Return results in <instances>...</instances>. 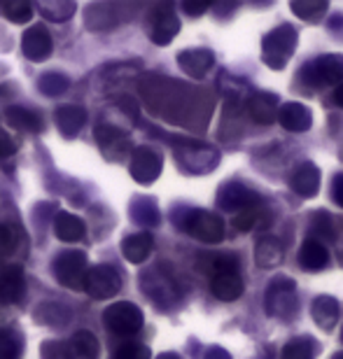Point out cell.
<instances>
[{
    "label": "cell",
    "instance_id": "obj_18",
    "mask_svg": "<svg viewBox=\"0 0 343 359\" xmlns=\"http://www.w3.org/2000/svg\"><path fill=\"white\" fill-rule=\"evenodd\" d=\"M290 187L302 198L318 196V191H320V168L316 166V163H311V161L302 163V166L295 170V175H292Z\"/></svg>",
    "mask_w": 343,
    "mask_h": 359
},
{
    "label": "cell",
    "instance_id": "obj_4",
    "mask_svg": "<svg viewBox=\"0 0 343 359\" xmlns=\"http://www.w3.org/2000/svg\"><path fill=\"white\" fill-rule=\"evenodd\" d=\"M87 273H89V262L82 250H66V252H61L56 257L54 276L63 287H68V290L84 292Z\"/></svg>",
    "mask_w": 343,
    "mask_h": 359
},
{
    "label": "cell",
    "instance_id": "obj_31",
    "mask_svg": "<svg viewBox=\"0 0 343 359\" xmlns=\"http://www.w3.org/2000/svg\"><path fill=\"white\" fill-rule=\"evenodd\" d=\"M7 119H10L12 126L21 128V131L38 133L42 128V119L38 114L31 110H24V107H10V110H7Z\"/></svg>",
    "mask_w": 343,
    "mask_h": 359
},
{
    "label": "cell",
    "instance_id": "obj_33",
    "mask_svg": "<svg viewBox=\"0 0 343 359\" xmlns=\"http://www.w3.org/2000/svg\"><path fill=\"white\" fill-rule=\"evenodd\" d=\"M38 12L45 17L47 21H56V24H61V21H68L73 17L75 12V3H42L38 5Z\"/></svg>",
    "mask_w": 343,
    "mask_h": 359
},
{
    "label": "cell",
    "instance_id": "obj_6",
    "mask_svg": "<svg viewBox=\"0 0 343 359\" xmlns=\"http://www.w3.org/2000/svg\"><path fill=\"white\" fill-rule=\"evenodd\" d=\"M105 329L117 336H133L142 329V311L131 301H117L103 313Z\"/></svg>",
    "mask_w": 343,
    "mask_h": 359
},
{
    "label": "cell",
    "instance_id": "obj_25",
    "mask_svg": "<svg viewBox=\"0 0 343 359\" xmlns=\"http://www.w3.org/2000/svg\"><path fill=\"white\" fill-rule=\"evenodd\" d=\"M337 222L330 212H316L311 217V226H309V238L313 241H320V243H334L337 241Z\"/></svg>",
    "mask_w": 343,
    "mask_h": 359
},
{
    "label": "cell",
    "instance_id": "obj_40",
    "mask_svg": "<svg viewBox=\"0 0 343 359\" xmlns=\"http://www.w3.org/2000/svg\"><path fill=\"white\" fill-rule=\"evenodd\" d=\"M332 201L337 205L343 208V173L334 175V182H332Z\"/></svg>",
    "mask_w": 343,
    "mask_h": 359
},
{
    "label": "cell",
    "instance_id": "obj_41",
    "mask_svg": "<svg viewBox=\"0 0 343 359\" xmlns=\"http://www.w3.org/2000/svg\"><path fill=\"white\" fill-rule=\"evenodd\" d=\"M206 10H210V3H184L182 5V12L191 14V17H199V14H203Z\"/></svg>",
    "mask_w": 343,
    "mask_h": 359
},
{
    "label": "cell",
    "instance_id": "obj_34",
    "mask_svg": "<svg viewBox=\"0 0 343 359\" xmlns=\"http://www.w3.org/2000/svg\"><path fill=\"white\" fill-rule=\"evenodd\" d=\"M0 12H3L12 24H26V21L33 17V5L19 3V0H14V3H0Z\"/></svg>",
    "mask_w": 343,
    "mask_h": 359
},
{
    "label": "cell",
    "instance_id": "obj_42",
    "mask_svg": "<svg viewBox=\"0 0 343 359\" xmlns=\"http://www.w3.org/2000/svg\"><path fill=\"white\" fill-rule=\"evenodd\" d=\"M203 359H231V355H229L224 348H217V346H215V348H210L208 353H206Z\"/></svg>",
    "mask_w": 343,
    "mask_h": 359
},
{
    "label": "cell",
    "instance_id": "obj_3",
    "mask_svg": "<svg viewBox=\"0 0 343 359\" xmlns=\"http://www.w3.org/2000/svg\"><path fill=\"white\" fill-rule=\"evenodd\" d=\"M302 80L313 89H325L343 84V56L341 54H323L309 66L302 68Z\"/></svg>",
    "mask_w": 343,
    "mask_h": 359
},
{
    "label": "cell",
    "instance_id": "obj_38",
    "mask_svg": "<svg viewBox=\"0 0 343 359\" xmlns=\"http://www.w3.org/2000/svg\"><path fill=\"white\" fill-rule=\"evenodd\" d=\"M14 231L10 226H5V224H0V257H5V255H10L12 250H14Z\"/></svg>",
    "mask_w": 343,
    "mask_h": 359
},
{
    "label": "cell",
    "instance_id": "obj_43",
    "mask_svg": "<svg viewBox=\"0 0 343 359\" xmlns=\"http://www.w3.org/2000/svg\"><path fill=\"white\" fill-rule=\"evenodd\" d=\"M332 100H334V105H337V107H343V84H339V87L334 89Z\"/></svg>",
    "mask_w": 343,
    "mask_h": 359
},
{
    "label": "cell",
    "instance_id": "obj_15",
    "mask_svg": "<svg viewBox=\"0 0 343 359\" xmlns=\"http://www.w3.org/2000/svg\"><path fill=\"white\" fill-rule=\"evenodd\" d=\"M96 138L101 142L103 152L108 159L112 161H119L131 152V142H128V135L121 133L119 128L114 126H98L96 128Z\"/></svg>",
    "mask_w": 343,
    "mask_h": 359
},
{
    "label": "cell",
    "instance_id": "obj_46",
    "mask_svg": "<svg viewBox=\"0 0 343 359\" xmlns=\"http://www.w3.org/2000/svg\"><path fill=\"white\" fill-rule=\"evenodd\" d=\"M341 339H343V332H341Z\"/></svg>",
    "mask_w": 343,
    "mask_h": 359
},
{
    "label": "cell",
    "instance_id": "obj_19",
    "mask_svg": "<svg viewBox=\"0 0 343 359\" xmlns=\"http://www.w3.org/2000/svg\"><path fill=\"white\" fill-rule=\"evenodd\" d=\"M327 264H330V250H327L325 243L306 238L299 248V266L309 273H316L327 269Z\"/></svg>",
    "mask_w": 343,
    "mask_h": 359
},
{
    "label": "cell",
    "instance_id": "obj_32",
    "mask_svg": "<svg viewBox=\"0 0 343 359\" xmlns=\"http://www.w3.org/2000/svg\"><path fill=\"white\" fill-rule=\"evenodd\" d=\"M24 353V339L12 329H0V359H19Z\"/></svg>",
    "mask_w": 343,
    "mask_h": 359
},
{
    "label": "cell",
    "instance_id": "obj_27",
    "mask_svg": "<svg viewBox=\"0 0 343 359\" xmlns=\"http://www.w3.org/2000/svg\"><path fill=\"white\" fill-rule=\"evenodd\" d=\"M84 121H87V114L77 105H63L56 110V124L66 135H75L84 126Z\"/></svg>",
    "mask_w": 343,
    "mask_h": 359
},
{
    "label": "cell",
    "instance_id": "obj_7",
    "mask_svg": "<svg viewBox=\"0 0 343 359\" xmlns=\"http://www.w3.org/2000/svg\"><path fill=\"white\" fill-rule=\"evenodd\" d=\"M217 205L222 208V210L238 215L246 210H255V208H262L264 201L253 187L241 184V182H227L220 187V191H217Z\"/></svg>",
    "mask_w": 343,
    "mask_h": 359
},
{
    "label": "cell",
    "instance_id": "obj_35",
    "mask_svg": "<svg viewBox=\"0 0 343 359\" xmlns=\"http://www.w3.org/2000/svg\"><path fill=\"white\" fill-rule=\"evenodd\" d=\"M133 219L140 222V224H156L159 222V210H156L152 201H135Z\"/></svg>",
    "mask_w": 343,
    "mask_h": 359
},
{
    "label": "cell",
    "instance_id": "obj_5",
    "mask_svg": "<svg viewBox=\"0 0 343 359\" xmlns=\"http://www.w3.org/2000/svg\"><path fill=\"white\" fill-rule=\"evenodd\" d=\"M295 280L292 278H274L271 285L267 287V294H264V308H267L269 315L274 318H283L290 320L297 311V301H295Z\"/></svg>",
    "mask_w": 343,
    "mask_h": 359
},
{
    "label": "cell",
    "instance_id": "obj_13",
    "mask_svg": "<svg viewBox=\"0 0 343 359\" xmlns=\"http://www.w3.org/2000/svg\"><path fill=\"white\" fill-rule=\"evenodd\" d=\"M213 63H215V54L210 49H184V52L177 54V66L182 68V73H187L189 77H196L201 80L210 73Z\"/></svg>",
    "mask_w": 343,
    "mask_h": 359
},
{
    "label": "cell",
    "instance_id": "obj_45",
    "mask_svg": "<svg viewBox=\"0 0 343 359\" xmlns=\"http://www.w3.org/2000/svg\"><path fill=\"white\" fill-rule=\"evenodd\" d=\"M332 359H343V355H341V353H339V355H334V357H332Z\"/></svg>",
    "mask_w": 343,
    "mask_h": 359
},
{
    "label": "cell",
    "instance_id": "obj_28",
    "mask_svg": "<svg viewBox=\"0 0 343 359\" xmlns=\"http://www.w3.org/2000/svg\"><path fill=\"white\" fill-rule=\"evenodd\" d=\"M318 341L311 336H297L290 343H285L283 348V359H316L318 355Z\"/></svg>",
    "mask_w": 343,
    "mask_h": 359
},
{
    "label": "cell",
    "instance_id": "obj_1",
    "mask_svg": "<svg viewBox=\"0 0 343 359\" xmlns=\"http://www.w3.org/2000/svg\"><path fill=\"white\" fill-rule=\"evenodd\" d=\"M297 40H299V33L295 26H290V24L276 26L274 31H269L262 40V61L267 63L269 68L283 70L288 66V61L292 59V54H295Z\"/></svg>",
    "mask_w": 343,
    "mask_h": 359
},
{
    "label": "cell",
    "instance_id": "obj_37",
    "mask_svg": "<svg viewBox=\"0 0 343 359\" xmlns=\"http://www.w3.org/2000/svg\"><path fill=\"white\" fill-rule=\"evenodd\" d=\"M68 87V82L63 80L61 75H56V73H49L45 80H40V89L47 93V96H59V93Z\"/></svg>",
    "mask_w": 343,
    "mask_h": 359
},
{
    "label": "cell",
    "instance_id": "obj_2",
    "mask_svg": "<svg viewBox=\"0 0 343 359\" xmlns=\"http://www.w3.org/2000/svg\"><path fill=\"white\" fill-rule=\"evenodd\" d=\"M180 229L184 233H189L191 238L208 243V245H215V243L224 241V222L210 210H199V208L184 210L180 219Z\"/></svg>",
    "mask_w": 343,
    "mask_h": 359
},
{
    "label": "cell",
    "instance_id": "obj_8",
    "mask_svg": "<svg viewBox=\"0 0 343 359\" xmlns=\"http://www.w3.org/2000/svg\"><path fill=\"white\" fill-rule=\"evenodd\" d=\"M147 31H149V40L154 45H168L170 40L175 38L177 31H180V19L175 14V7L170 3H161L156 5L147 17Z\"/></svg>",
    "mask_w": 343,
    "mask_h": 359
},
{
    "label": "cell",
    "instance_id": "obj_20",
    "mask_svg": "<svg viewBox=\"0 0 343 359\" xmlns=\"http://www.w3.org/2000/svg\"><path fill=\"white\" fill-rule=\"evenodd\" d=\"M285 259V245L276 236H262L255 248V262L260 269H276Z\"/></svg>",
    "mask_w": 343,
    "mask_h": 359
},
{
    "label": "cell",
    "instance_id": "obj_23",
    "mask_svg": "<svg viewBox=\"0 0 343 359\" xmlns=\"http://www.w3.org/2000/svg\"><path fill=\"white\" fill-rule=\"evenodd\" d=\"M210 290L220 301H227L229 304V301H236L243 297L246 285H243V278L238 273H220V276L210 278Z\"/></svg>",
    "mask_w": 343,
    "mask_h": 359
},
{
    "label": "cell",
    "instance_id": "obj_44",
    "mask_svg": "<svg viewBox=\"0 0 343 359\" xmlns=\"http://www.w3.org/2000/svg\"><path fill=\"white\" fill-rule=\"evenodd\" d=\"M156 359H180V357H177V355H173V353H163V355H159V357H156Z\"/></svg>",
    "mask_w": 343,
    "mask_h": 359
},
{
    "label": "cell",
    "instance_id": "obj_9",
    "mask_svg": "<svg viewBox=\"0 0 343 359\" xmlns=\"http://www.w3.org/2000/svg\"><path fill=\"white\" fill-rule=\"evenodd\" d=\"M119 290H121V278L112 266L98 264V266L89 269L87 280H84V292H87L91 299H96V301L112 299Z\"/></svg>",
    "mask_w": 343,
    "mask_h": 359
},
{
    "label": "cell",
    "instance_id": "obj_14",
    "mask_svg": "<svg viewBox=\"0 0 343 359\" xmlns=\"http://www.w3.org/2000/svg\"><path fill=\"white\" fill-rule=\"evenodd\" d=\"M101 357V343L91 332H77L63 341V359H98Z\"/></svg>",
    "mask_w": 343,
    "mask_h": 359
},
{
    "label": "cell",
    "instance_id": "obj_11",
    "mask_svg": "<svg viewBox=\"0 0 343 359\" xmlns=\"http://www.w3.org/2000/svg\"><path fill=\"white\" fill-rule=\"evenodd\" d=\"M131 175L140 184L154 182L161 175V156L152 147H135L131 154Z\"/></svg>",
    "mask_w": 343,
    "mask_h": 359
},
{
    "label": "cell",
    "instance_id": "obj_26",
    "mask_svg": "<svg viewBox=\"0 0 343 359\" xmlns=\"http://www.w3.org/2000/svg\"><path fill=\"white\" fill-rule=\"evenodd\" d=\"M271 226V212H267V208H255V210H246L238 212L234 217V229L236 231L250 233L257 231V229H269Z\"/></svg>",
    "mask_w": 343,
    "mask_h": 359
},
{
    "label": "cell",
    "instance_id": "obj_16",
    "mask_svg": "<svg viewBox=\"0 0 343 359\" xmlns=\"http://www.w3.org/2000/svg\"><path fill=\"white\" fill-rule=\"evenodd\" d=\"M278 121L285 131L290 133H304L313 126V114L304 103H285L278 112Z\"/></svg>",
    "mask_w": 343,
    "mask_h": 359
},
{
    "label": "cell",
    "instance_id": "obj_12",
    "mask_svg": "<svg viewBox=\"0 0 343 359\" xmlns=\"http://www.w3.org/2000/svg\"><path fill=\"white\" fill-rule=\"evenodd\" d=\"M246 112L248 117L257 121V124L267 126V124H274L278 119V112H281V103H278V96L276 93H267V91H257V93H250L248 103H246Z\"/></svg>",
    "mask_w": 343,
    "mask_h": 359
},
{
    "label": "cell",
    "instance_id": "obj_24",
    "mask_svg": "<svg viewBox=\"0 0 343 359\" xmlns=\"http://www.w3.org/2000/svg\"><path fill=\"white\" fill-rule=\"evenodd\" d=\"M54 233L56 238H61L63 243H77L87 236V226L77 215L70 212H59L54 219Z\"/></svg>",
    "mask_w": 343,
    "mask_h": 359
},
{
    "label": "cell",
    "instance_id": "obj_21",
    "mask_svg": "<svg viewBox=\"0 0 343 359\" xmlns=\"http://www.w3.org/2000/svg\"><path fill=\"white\" fill-rule=\"evenodd\" d=\"M152 250H154V238H152V233H147V231L126 236V238L121 241V255H124L131 264L147 262L149 255H152Z\"/></svg>",
    "mask_w": 343,
    "mask_h": 359
},
{
    "label": "cell",
    "instance_id": "obj_29",
    "mask_svg": "<svg viewBox=\"0 0 343 359\" xmlns=\"http://www.w3.org/2000/svg\"><path fill=\"white\" fill-rule=\"evenodd\" d=\"M199 269L206 271L208 276H220V273H238V259L236 255H210L199 257Z\"/></svg>",
    "mask_w": 343,
    "mask_h": 359
},
{
    "label": "cell",
    "instance_id": "obj_10",
    "mask_svg": "<svg viewBox=\"0 0 343 359\" xmlns=\"http://www.w3.org/2000/svg\"><path fill=\"white\" fill-rule=\"evenodd\" d=\"M26 294L24 269L19 264L0 262V304H19Z\"/></svg>",
    "mask_w": 343,
    "mask_h": 359
},
{
    "label": "cell",
    "instance_id": "obj_17",
    "mask_svg": "<svg viewBox=\"0 0 343 359\" xmlns=\"http://www.w3.org/2000/svg\"><path fill=\"white\" fill-rule=\"evenodd\" d=\"M52 35L47 33L45 26H33L31 31H26L24 42H21V49H24L26 59L31 61H45L49 54H52Z\"/></svg>",
    "mask_w": 343,
    "mask_h": 359
},
{
    "label": "cell",
    "instance_id": "obj_36",
    "mask_svg": "<svg viewBox=\"0 0 343 359\" xmlns=\"http://www.w3.org/2000/svg\"><path fill=\"white\" fill-rule=\"evenodd\" d=\"M112 359H152V353H149L147 346H142V343H124V346H119L114 350Z\"/></svg>",
    "mask_w": 343,
    "mask_h": 359
},
{
    "label": "cell",
    "instance_id": "obj_22",
    "mask_svg": "<svg viewBox=\"0 0 343 359\" xmlns=\"http://www.w3.org/2000/svg\"><path fill=\"white\" fill-rule=\"evenodd\" d=\"M311 315H313V320H316V325L320 329H325V332H332V329L337 327L339 315H341L339 301L332 299V297H327V294H323V297H318L316 301H313Z\"/></svg>",
    "mask_w": 343,
    "mask_h": 359
},
{
    "label": "cell",
    "instance_id": "obj_30",
    "mask_svg": "<svg viewBox=\"0 0 343 359\" xmlns=\"http://www.w3.org/2000/svg\"><path fill=\"white\" fill-rule=\"evenodd\" d=\"M327 7H330V3H327V0H297V3L290 5V10L295 12L299 19L320 21V19L325 17Z\"/></svg>",
    "mask_w": 343,
    "mask_h": 359
},
{
    "label": "cell",
    "instance_id": "obj_39",
    "mask_svg": "<svg viewBox=\"0 0 343 359\" xmlns=\"http://www.w3.org/2000/svg\"><path fill=\"white\" fill-rule=\"evenodd\" d=\"M17 152V142L10 138V133L0 128V156H12Z\"/></svg>",
    "mask_w": 343,
    "mask_h": 359
}]
</instances>
